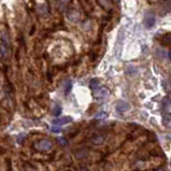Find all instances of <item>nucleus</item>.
Listing matches in <instances>:
<instances>
[{
    "label": "nucleus",
    "mask_w": 171,
    "mask_h": 171,
    "mask_svg": "<svg viewBox=\"0 0 171 171\" xmlns=\"http://www.w3.org/2000/svg\"><path fill=\"white\" fill-rule=\"evenodd\" d=\"M163 43L167 45H171V34H167L163 37Z\"/></svg>",
    "instance_id": "1a4fd4ad"
},
{
    "label": "nucleus",
    "mask_w": 171,
    "mask_h": 171,
    "mask_svg": "<svg viewBox=\"0 0 171 171\" xmlns=\"http://www.w3.org/2000/svg\"><path fill=\"white\" fill-rule=\"evenodd\" d=\"M155 23H156V15H155V13L146 12V14L144 15V19H143L144 27L150 29V28H152L153 26L155 25Z\"/></svg>",
    "instance_id": "f03ea898"
},
{
    "label": "nucleus",
    "mask_w": 171,
    "mask_h": 171,
    "mask_svg": "<svg viewBox=\"0 0 171 171\" xmlns=\"http://www.w3.org/2000/svg\"><path fill=\"white\" fill-rule=\"evenodd\" d=\"M71 122H72V117H70V116H63V117L54 120L53 124L56 125V126H61V125L69 124V123H71Z\"/></svg>",
    "instance_id": "39448f33"
},
{
    "label": "nucleus",
    "mask_w": 171,
    "mask_h": 171,
    "mask_svg": "<svg viewBox=\"0 0 171 171\" xmlns=\"http://www.w3.org/2000/svg\"><path fill=\"white\" fill-rule=\"evenodd\" d=\"M53 132H60V128L59 127H56V126H53L52 127V129H51Z\"/></svg>",
    "instance_id": "2eb2a0df"
},
{
    "label": "nucleus",
    "mask_w": 171,
    "mask_h": 171,
    "mask_svg": "<svg viewBox=\"0 0 171 171\" xmlns=\"http://www.w3.org/2000/svg\"><path fill=\"white\" fill-rule=\"evenodd\" d=\"M110 95V91H109L107 87H100V88L95 89V93H94V96L96 98H106Z\"/></svg>",
    "instance_id": "7ed1b4c3"
},
{
    "label": "nucleus",
    "mask_w": 171,
    "mask_h": 171,
    "mask_svg": "<svg viewBox=\"0 0 171 171\" xmlns=\"http://www.w3.org/2000/svg\"><path fill=\"white\" fill-rule=\"evenodd\" d=\"M167 56H168V58H169L170 60H171V51L168 52V53H167Z\"/></svg>",
    "instance_id": "f3484780"
},
{
    "label": "nucleus",
    "mask_w": 171,
    "mask_h": 171,
    "mask_svg": "<svg viewBox=\"0 0 171 171\" xmlns=\"http://www.w3.org/2000/svg\"><path fill=\"white\" fill-rule=\"evenodd\" d=\"M115 108H116V111H117V112L123 113V112H126V111H128L129 109H130V106H129L128 102L120 100V101H118L117 104H116Z\"/></svg>",
    "instance_id": "20e7f679"
},
{
    "label": "nucleus",
    "mask_w": 171,
    "mask_h": 171,
    "mask_svg": "<svg viewBox=\"0 0 171 171\" xmlns=\"http://www.w3.org/2000/svg\"><path fill=\"white\" fill-rule=\"evenodd\" d=\"M63 86H65V93L68 94L70 91H71V88H72V83H71V81H67V82H66L65 84H63Z\"/></svg>",
    "instance_id": "9d476101"
},
{
    "label": "nucleus",
    "mask_w": 171,
    "mask_h": 171,
    "mask_svg": "<svg viewBox=\"0 0 171 171\" xmlns=\"http://www.w3.org/2000/svg\"><path fill=\"white\" fill-rule=\"evenodd\" d=\"M53 146L52 142L50 141L49 139H42V140H39L38 142L35 143V148L36 150L40 151V152H47V151H50Z\"/></svg>",
    "instance_id": "f257e3e1"
},
{
    "label": "nucleus",
    "mask_w": 171,
    "mask_h": 171,
    "mask_svg": "<svg viewBox=\"0 0 171 171\" xmlns=\"http://www.w3.org/2000/svg\"><path fill=\"white\" fill-rule=\"evenodd\" d=\"M99 84H100V81L99 79L95 78V79H92L91 80V83H89V87H91L92 89H97L98 87H99Z\"/></svg>",
    "instance_id": "0eeeda50"
},
{
    "label": "nucleus",
    "mask_w": 171,
    "mask_h": 171,
    "mask_svg": "<svg viewBox=\"0 0 171 171\" xmlns=\"http://www.w3.org/2000/svg\"><path fill=\"white\" fill-rule=\"evenodd\" d=\"M60 112H61V108H60V106H58V104H56L55 108H54V110H53L54 115H55V116H58L59 114H60Z\"/></svg>",
    "instance_id": "f8f14e48"
},
{
    "label": "nucleus",
    "mask_w": 171,
    "mask_h": 171,
    "mask_svg": "<svg viewBox=\"0 0 171 171\" xmlns=\"http://www.w3.org/2000/svg\"><path fill=\"white\" fill-rule=\"evenodd\" d=\"M104 141V137L101 135H96L93 137V139H92V142H93L94 144H102Z\"/></svg>",
    "instance_id": "423d86ee"
},
{
    "label": "nucleus",
    "mask_w": 171,
    "mask_h": 171,
    "mask_svg": "<svg viewBox=\"0 0 171 171\" xmlns=\"http://www.w3.org/2000/svg\"><path fill=\"white\" fill-rule=\"evenodd\" d=\"M87 155H88V152H87L86 150H80L75 152V157L78 159L85 158V157H87Z\"/></svg>",
    "instance_id": "6e6552de"
},
{
    "label": "nucleus",
    "mask_w": 171,
    "mask_h": 171,
    "mask_svg": "<svg viewBox=\"0 0 171 171\" xmlns=\"http://www.w3.org/2000/svg\"><path fill=\"white\" fill-rule=\"evenodd\" d=\"M79 171H89L87 168H85V167H83V168H81V169H79Z\"/></svg>",
    "instance_id": "dca6fc26"
},
{
    "label": "nucleus",
    "mask_w": 171,
    "mask_h": 171,
    "mask_svg": "<svg viewBox=\"0 0 171 171\" xmlns=\"http://www.w3.org/2000/svg\"><path fill=\"white\" fill-rule=\"evenodd\" d=\"M170 104H171L170 98H165V99L163 100V108L165 109V110L168 108H170Z\"/></svg>",
    "instance_id": "9b49d317"
},
{
    "label": "nucleus",
    "mask_w": 171,
    "mask_h": 171,
    "mask_svg": "<svg viewBox=\"0 0 171 171\" xmlns=\"http://www.w3.org/2000/svg\"><path fill=\"white\" fill-rule=\"evenodd\" d=\"M107 116H108V114H107L106 112H100V113L96 114L95 117L97 118V120H102V118H106Z\"/></svg>",
    "instance_id": "ddd939ff"
},
{
    "label": "nucleus",
    "mask_w": 171,
    "mask_h": 171,
    "mask_svg": "<svg viewBox=\"0 0 171 171\" xmlns=\"http://www.w3.org/2000/svg\"><path fill=\"white\" fill-rule=\"evenodd\" d=\"M165 6L168 9L169 11H171V0H167V2L165 3Z\"/></svg>",
    "instance_id": "4468645a"
},
{
    "label": "nucleus",
    "mask_w": 171,
    "mask_h": 171,
    "mask_svg": "<svg viewBox=\"0 0 171 171\" xmlns=\"http://www.w3.org/2000/svg\"><path fill=\"white\" fill-rule=\"evenodd\" d=\"M156 171H165L164 169H158V170H156Z\"/></svg>",
    "instance_id": "a211bd4d"
}]
</instances>
